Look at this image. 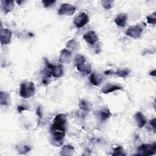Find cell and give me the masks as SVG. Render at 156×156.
<instances>
[{"instance_id": "cell-29", "label": "cell", "mask_w": 156, "mask_h": 156, "mask_svg": "<svg viewBox=\"0 0 156 156\" xmlns=\"http://www.w3.org/2000/svg\"><path fill=\"white\" fill-rule=\"evenodd\" d=\"M42 2L45 7H48L53 5L55 2V1H42Z\"/></svg>"}, {"instance_id": "cell-14", "label": "cell", "mask_w": 156, "mask_h": 156, "mask_svg": "<svg viewBox=\"0 0 156 156\" xmlns=\"http://www.w3.org/2000/svg\"><path fill=\"white\" fill-rule=\"evenodd\" d=\"M1 3H2V9L5 14L11 12L14 8L13 1L3 0L1 1Z\"/></svg>"}, {"instance_id": "cell-23", "label": "cell", "mask_w": 156, "mask_h": 156, "mask_svg": "<svg viewBox=\"0 0 156 156\" xmlns=\"http://www.w3.org/2000/svg\"><path fill=\"white\" fill-rule=\"evenodd\" d=\"M66 47L68 49H71V50H76L79 47V43L74 39H72L69 40L67 44H66Z\"/></svg>"}, {"instance_id": "cell-13", "label": "cell", "mask_w": 156, "mask_h": 156, "mask_svg": "<svg viewBox=\"0 0 156 156\" xmlns=\"http://www.w3.org/2000/svg\"><path fill=\"white\" fill-rule=\"evenodd\" d=\"M135 119L138 127L140 128L143 127L146 124L147 119L141 112H138L135 115Z\"/></svg>"}, {"instance_id": "cell-5", "label": "cell", "mask_w": 156, "mask_h": 156, "mask_svg": "<svg viewBox=\"0 0 156 156\" xmlns=\"http://www.w3.org/2000/svg\"><path fill=\"white\" fill-rule=\"evenodd\" d=\"M45 63L46 65V68L48 69L51 75L56 78L60 77L63 74V69L62 65H53L46 58H44Z\"/></svg>"}, {"instance_id": "cell-31", "label": "cell", "mask_w": 156, "mask_h": 156, "mask_svg": "<svg viewBox=\"0 0 156 156\" xmlns=\"http://www.w3.org/2000/svg\"><path fill=\"white\" fill-rule=\"evenodd\" d=\"M17 109H18V112H19L20 113H21V112H23V110H26V108H24V107H23V106H18V108H17Z\"/></svg>"}, {"instance_id": "cell-11", "label": "cell", "mask_w": 156, "mask_h": 156, "mask_svg": "<svg viewBox=\"0 0 156 156\" xmlns=\"http://www.w3.org/2000/svg\"><path fill=\"white\" fill-rule=\"evenodd\" d=\"M83 37L84 40L86 41V42L91 45L94 44L98 41V37L96 34L92 30H90L87 32L86 34H85L83 35Z\"/></svg>"}, {"instance_id": "cell-30", "label": "cell", "mask_w": 156, "mask_h": 156, "mask_svg": "<svg viewBox=\"0 0 156 156\" xmlns=\"http://www.w3.org/2000/svg\"><path fill=\"white\" fill-rule=\"evenodd\" d=\"M150 124L151 126V127H152L153 131L154 132H155V127H156V125H155V118H154L152 119H151L150 121Z\"/></svg>"}, {"instance_id": "cell-18", "label": "cell", "mask_w": 156, "mask_h": 156, "mask_svg": "<svg viewBox=\"0 0 156 156\" xmlns=\"http://www.w3.org/2000/svg\"><path fill=\"white\" fill-rule=\"evenodd\" d=\"M74 151V148L71 145L66 144L62 146L60 151L62 155H72Z\"/></svg>"}, {"instance_id": "cell-28", "label": "cell", "mask_w": 156, "mask_h": 156, "mask_svg": "<svg viewBox=\"0 0 156 156\" xmlns=\"http://www.w3.org/2000/svg\"><path fill=\"white\" fill-rule=\"evenodd\" d=\"M113 1H108V0H104L102 1V5L105 9H110L112 7Z\"/></svg>"}, {"instance_id": "cell-10", "label": "cell", "mask_w": 156, "mask_h": 156, "mask_svg": "<svg viewBox=\"0 0 156 156\" xmlns=\"http://www.w3.org/2000/svg\"><path fill=\"white\" fill-rule=\"evenodd\" d=\"M123 87L118 84L114 83H108L105 85L101 90V91L104 94H108L110 93L117 91V90H122Z\"/></svg>"}, {"instance_id": "cell-25", "label": "cell", "mask_w": 156, "mask_h": 156, "mask_svg": "<svg viewBox=\"0 0 156 156\" xmlns=\"http://www.w3.org/2000/svg\"><path fill=\"white\" fill-rule=\"evenodd\" d=\"M16 149H17V151H18V152L21 154H26L30 150V147L26 145H22V146L20 145L16 147Z\"/></svg>"}, {"instance_id": "cell-12", "label": "cell", "mask_w": 156, "mask_h": 156, "mask_svg": "<svg viewBox=\"0 0 156 156\" xmlns=\"http://www.w3.org/2000/svg\"><path fill=\"white\" fill-rule=\"evenodd\" d=\"M71 52L67 49H63L60 51V55L59 57V62L62 63H69L71 58Z\"/></svg>"}, {"instance_id": "cell-21", "label": "cell", "mask_w": 156, "mask_h": 156, "mask_svg": "<svg viewBox=\"0 0 156 156\" xmlns=\"http://www.w3.org/2000/svg\"><path fill=\"white\" fill-rule=\"evenodd\" d=\"M102 80V78L101 76L97 75L94 73L91 74L90 76V82L93 85L99 86L101 83Z\"/></svg>"}, {"instance_id": "cell-17", "label": "cell", "mask_w": 156, "mask_h": 156, "mask_svg": "<svg viewBox=\"0 0 156 156\" xmlns=\"http://www.w3.org/2000/svg\"><path fill=\"white\" fill-rule=\"evenodd\" d=\"M129 73H130V71L129 69H122V70H119L116 72H114L111 70H108L105 72V74H115V75L118 76V77L125 78L127 76H128Z\"/></svg>"}, {"instance_id": "cell-26", "label": "cell", "mask_w": 156, "mask_h": 156, "mask_svg": "<svg viewBox=\"0 0 156 156\" xmlns=\"http://www.w3.org/2000/svg\"><path fill=\"white\" fill-rule=\"evenodd\" d=\"M75 62L76 66L81 65L85 63V58L83 55L77 54L75 57Z\"/></svg>"}, {"instance_id": "cell-22", "label": "cell", "mask_w": 156, "mask_h": 156, "mask_svg": "<svg viewBox=\"0 0 156 156\" xmlns=\"http://www.w3.org/2000/svg\"><path fill=\"white\" fill-rule=\"evenodd\" d=\"M79 106L80 107V108L83 110V111H85V112H89L91 109V104H90V102H88L86 100H81L79 104Z\"/></svg>"}, {"instance_id": "cell-16", "label": "cell", "mask_w": 156, "mask_h": 156, "mask_svg": "<svg viewBox=\"0 0 156 156\" xmlns=\"http://www.w3.org/2000/svg\"><path fill=\"white\" fill-rule=\"evenodd\" d=\"M127 20V14L125 13H122L119 14L115 18V23L120 26V27H124L126 24Z\"/></svg>"}, {"instance_id": "cell-24", "label": "cell", "mask_w": 156, "mask_h": 156, "mask_svg": "<svg viewBox=\"0 0 156 156\" xmlns=\"http://www.w3.org/2000/svg\"><path fill=\"white\" fill-rule=\"evenodd\" d=\"M126 154H124V149L121 146H118L114 149V152L112 154V155H119V156H124Z\"/></svg>"}, {"instance_id": "cell-4", "label": "cell", "mask_w": 156, "mask_h": 156, "mask_svg": "<svg viewBox=\"0 0 156 156\" xmlns=\"http://www.w3.org/2000/svg\"><path fill=\"white\" fill-rule=\"evenodd\" d=\"M137 155H152L156 152V143L143 144L140 145L137 149Z\"/></svg>"}, {"instance_id": "cell-2", "label": "cell", "mask_w": 156, "mask_h": 156, "mask_svg": "<svg viewBox=\"0 0 156 156\" xmlns=\"http://www.w3.org/2000/svg\"><path fill=\"white\" fill-rule=\"evenodd\" d=\"M35 92L34 83L31 81L23 82L20 85V95L23 98H29L32 96Z\"/></svg>"}, {"instance_id": "cell-27", "label": "cell", "mask_w": 156, "mask_h": 156, "mask_svg": "<svg viewBox=\"0 0 156 156\" xmlns=\"http://www.w3.org/2000/svg\"><path fill=\"white\" fill-rule=\"evenodd\" d=\"M146 20L149 24H155L156 23V12H154L149 15L147 16Z\"/></svg>"}, {"instance_id": "cell-20", "label": "cell", "mask_w": 156, "mask_h": 156, "mask_svg": "<svg viewBox=\"0 0 156 156\" xmlns=\"http://www.w3.org/2000/svg\"><path fill=\"white\" fill-rule=\"evenodd\" d=\"M76 67L79 71H80L82 73L86 74H88L91 73V67L88 63L85 64V63L81 65L76 66Z\"/></svg>"}, {"instance_id": "cell-19", "label": "cell", "mask_w": 156, "mask_h": 156, "mask_svg": "<svg viewBox=\"0 0 156 156\" xmlns=\"http://www.w3.org/2000/svg\"><path fill=\"white\" fill-rule=\"evenodd\" d=\"M0 102L2 105H7L10 102V94L7 92L1 91Z\"/></svg>"}, {"instance_id": "cell-3", "label": "cell", "mask_w": 156, "mask_h": 156, "mask_svg": "<svg viewBox=\"0 0 156 156\" xmlns=\"http://www.w3.org/2000/svg\"><path fill=\"white\" fill-rule=\"evenodd\" d=\"M51 137L50 142L51 144L55 147L62 146L64 142L65 132L57 130H51Z\"/></svg>"}, {"instance_id": "cell-7", "label": "cell", "mask_w": 156, "mask_h": 156, "mask_svg": "<svg viewBox=\"0 0 156 156\" xmlns=\"http://www.w3.org/2000/svg\"><path fill=\"white\" fill-rule=\"evenodd\" d=\"M143 32L142 27L139 25L130 26L126 31V35L130 38L138 39L140 37Z\"/></svg>"}, {"instance_id": "cell-8", "label": "cell", "mask_w": 156, "mask_h": 156, "mask_svg": "<svg viewBox=\"0 0 156 156\" xmlns=\"http://www.w3.org/2000/svg\"><path fill=\"white\" fill-rule=\"evenodd\" d=\"M76 7L69 4H62L58 9V13L60 15H68L71 16L74 13Z\"/></svg>"}, {"instance_id": "cell-6", "label": "cell", "mask_w": 156, "mask_h": 156, "mask_svg": "<svg viewBox=\"0 0 156 156\" xmlns=\"http://www.w3.org/2000/svg\"><path fill=\"white\" fill-rule=\"evenodd\" d=\"M89 22V17L85 12H82L77 15L73 20V23L77 28H81Z\"/></svg>"}, {"instance_id": "cell-32", "label": "cell", "mask_w": 156, "mask_h": 156, "mask_svg": "<svg viewBox=\"0 0 156 156\" xmlns=\"http://www.w3.org/2000/svg\"><path fill=\"white\" fill-rule=\"evenodd\" d=\"M155 73H156V71H155V69H154V70H153L152 71H151V73H150V75H151V76H155Z\"/></svg>"}, {"instance_id": "cell-15", "label": "cell", "mask_w": 156, "mask_h": 156, "mask_svg": "<svg viewBox=\"0 0 156 156\" xmlns=\"http://www.w3.org/2000/svg\"><path fill=\"white\" fill-rule=\"evenodd\" d=\"M98 115L102 121H104L112 116V113L108 108H102L98 112Z\"/></svg>"}, {"instance_id": "cell-9", "label": "cell", "mask_w": 156, "mask_h": 156, "mask_svg": "<svg viewBox=\"0 0 156 156\" xmlns=\"http://www.w3.org/2000/svg\"><path fill=\"white\" fill-rule=\"evenodd\" d=\"M12 32L8 29H3L1 27L0 31V38L1 44H8L11 41Z\"/></svg>"}, {"instance_id": "cell-1", "label": "cell", "mask_w": 156, "mask_h": 156, "mask_svg": "<svg viewBox=\"0 0 156 156\" xmlns=\"http://www.w3.org/2000/svg\"><path fill=\"white\" fill-rule=\"evenodd\" d=\"M67 116L63 113H59L54 118L51 130H57L65 132L66 127Z\"/></svg>"}]
</instances>
